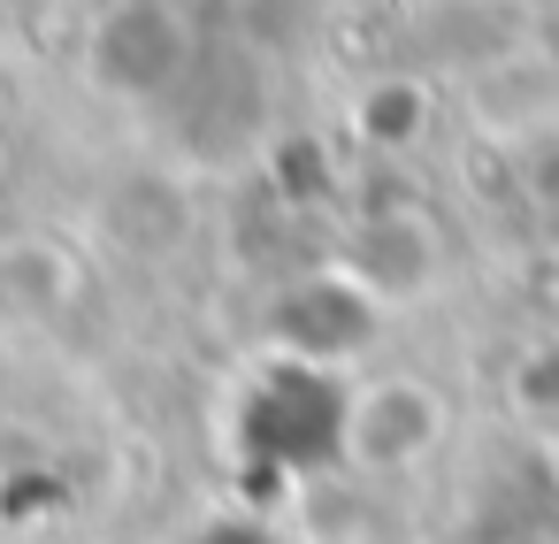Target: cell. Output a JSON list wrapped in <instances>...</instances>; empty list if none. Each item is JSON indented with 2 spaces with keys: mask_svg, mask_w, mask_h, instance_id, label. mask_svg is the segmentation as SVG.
<instances>
[{
  "mask_svg": "<svg viewBox=\"0 0 559 544\" xmlns=\"http://www.w3.org/2000/svg\"><path fill=\"white\" fill-rule=\"evenodd\" d=\"M85 299V261L55 230H16L0 238V338H47L78 315Z\"/></svg>",
  "mask_w": 559,
  "mask_h": 544,
  "instance_id": "obj_4",
  "label": "cell"
},
{
  "mask_svg": "<svg viewBox=\"0 0 559 544\" xmlns=\"http://www.w3.org/2000/svg\"><path fill=\"white\" fill-rule=\"evenodd\" d=\"M200 70V32L177 0H108L85 32V85L116 108H154Z\"/></svg>",
  "mask_w": 559,
  "mask_h": 544,
  "instance_id": "obj_1",
  "label": "cell"
},
{
  "mask_svg": "<svg viewBox=\"0 0 559 544\" xmlns=\"http://www.w3.org/2000/svg\"><path fill=\"white\" fill-rule=\"evenodd\" d=\"M506 391H513V414L521 422H559V345H528L521 360H513V376H506Z\"/></svg>",
  "mask_w": 559,
  "mask_h": 544,
  "instance_id": "obj_6",
  "label": "cell"
},
{
  "mask_svg": "<svg viewBox=\"0 0 559 544\" xmlns=\"http://www.w3.org/2000/svg\"><path fill=\"white\" fill-rule=\"evenodd\" d=\"M353 131H360L368 146H383V154L414 146V139L429 131V85H414V78H383V85H368V93L353 100Z\"/></svg>",
  "mask_w": 559,
  "mask_h": 544,
  "instance_id": "obj_5",
  "label": "cell"
},
{
  "mask_svg": "<svg viewBox=\"0 0 559 544\" xmlns=\"http://www.w3.org/2000/svg\"><path fill=\"white\" fill-rule=\"evenodd\" d=\"M337 276H345L376 315H406V307L437 299V284H444V238H437V223H429L421 208H383V215H368V223L345 238Z\"/></svg>",
  "mask_w": 559,
  "mask_h": 544,
  "instance_id": "obj_3",
  "label": "cell"
},
{
  "mask_svg": "<svg viewBox=\"0 0 559 544\" xmlns=\"http://www.w3.org/2000/svg\"><path fill=\"white\" fill-rule=\"evenodd\" d=\"M452 445V399L429 376H368L345 391L337 452L360 475H421Z\"/></svg>",
  "mask_w": 559,
  "mask_h": 544,
  "instance_id": "obj_2",
  "label": "cell"
}]
</instances>
